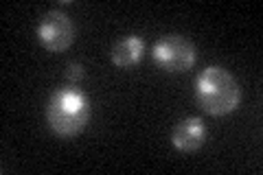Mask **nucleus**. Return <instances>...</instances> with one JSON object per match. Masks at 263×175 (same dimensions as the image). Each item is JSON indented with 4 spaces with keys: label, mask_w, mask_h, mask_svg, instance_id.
<instances>
[{
    "label": "nucleus",
    "mask_w": 263,
    "mask_h": 175,
    "mask_svg": "<svg viewBox=\"0 0 263 175\" xmlns=\"http://www.w3.org/2000/svg\"><path fill=\"white\" fill-rule=\"evenodd\" d=\"M197 103L211 116H224L235 112L241 103V88L226 68L209 66L195 81Z\"/></svg>",
    "instance_id": "f257e3e1"
},
{
    "label": "nucleus",
    "mask_w": 263,
    "mask_h": 175,
    "mask_svg": "<svg viewBox=\"0 0 263 175\" xmlns=\"http://www.w3.org/2000/svg\"><path fill=\"white\" fill-rule=\"evenodd\" d=\"M90 121V103L75 88H62L53 92L46 105V123L60 138L79 136Z\"/></svg>",
    "instance_id": "f03ea898"
},
{
    "label": "nucleus",
    "mask_w": 263,
    "mask_h": 175,
    "mask_svg": "<svg viewBox=\"0 0 263 175\" xmlns=\"http://www.w3.org/2000/svg\"><path fill=\"white\" fill-rule=\"evenodd\" d=\"M152 57L162 70L184 72L191 70L195 64V46L182 35H167L154 44Z\"/></svg>",
    "instance_id": "7ed1b4c3"
},
{
    "label": "nucleus",
    "mask_w": 263,
    "mask_h": 175,
    "mask_svg": "<svg viewBox=\"0 0 263 175\" xmlns=\"http://www.w3.org/2000/svg\"><path fill=\"white\" fill-rule=\"evenodd\" d=\"M37 40L46 51L62 53L75 42V24L64 11H48L40 20Z\"/></svg>",
    "instance_id": "20e7f679"
},
{
    "label": "nucleus",
    "mask_w": 263,
    "mask_h": 175,
    "mask_svg": "<svg viewBox=\"0 0 263 175\" xmlns=\"http://www.w3.org/2000/svg\"><path fill=\"white\" fill-rule=\"evenodd\" d=\"M206 143V127L200 119H184L180 121L174 131H171V145H174L178 151L191 153L197 151L200 147H204Z\"/></svg>",
    "instance_id": "39448f33"
},
{
    "label": "nucleus",
    "mask_w": 263,
    "mask_h": 175,
    "mask_svg": "<svg viewBox=\"0 0 263 175\" xmlns=\"http://www.w3.org/2000/svg\"><path fill=\"white\" fill-rule=\"evenodd\" d=\"M143 53H145L143 37L129 35V37H125V40H121V42L114 44L112 62H114V66H119V68H132V66H136L138 62L143 60Z\"/></svg>",
    "instance_id": "423d86ee"
},
{
    "label": "nucleus",
    "mask_w": 263,
    "mask_h": 175,
    "mask_svg": "<svg viewBox=\"0 0 263 175\" xmlns=\"http://www.w3.org/2000/svg\"><path fill=\"white\" fill-rule=\"evenodd\" d=\"M81 77H84V68H81L79 64H70L68 66V79H70V83H77Z\"/></svg>",
    "instance_id": "0eeeda50"
}]
</instances>
